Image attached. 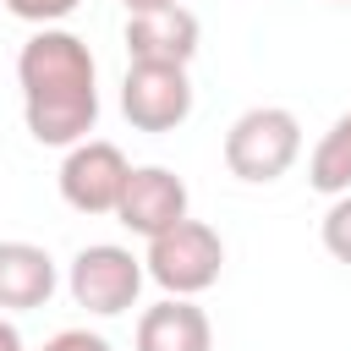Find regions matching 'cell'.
I'll return each mask as SVG.
<instances>
[{
    "instance_id": "6da1fadb",
    "label": "cell",
    "mask_w": 351,
    "mask_h": 351,
    "mask_svg": "<svg viewBox=\"0 0 351 351\" xmlns=\"http://www.w3.org/2000/svg\"><path fill=\"white\" fill-rule=\"evenodd\" d=\"M22 121L33 143L71 148L99 126V66L93 49L66 27H38L16 55Z\"/></svg>"
},
{
    "instance_id": "7a4b0ae2",
    "label": "cell",
    "mask_w": 351,
    "mask_h": 351,
    "mask_svg": "<svg viewBox=\"0 0 351 351\" xmlns=\"http://www.w3.org/2000/svg\"><path fill=\"white\" fill-rule=\"evenodd\" d=\"M302 159V121L285 104H252L225 132V170L247 186L280 181Z\"/></svg>"
},
{
    "instance_id": "3957f363",
    "label": "cell",
    "mask_w": 351,
    "mask_h": 351,
    "mask_svg": "<svg viewBox=\"0 0 351 351\" xmlns=\"http://www.w3.org/2000/svg\"><path fill=\"white\" fill-rule=\"evenodd\" d=\"M225 269V241L214 225L203 219H181L170 230H159L148 241V258H143V274L165 291V296H203Z\"/></svg>"
},
{
    "instance_id": "277c9868",
    "label": "cell",
    "mask_w": 351,
    "mask_h": 351,
    "mask_svg": "<svg viewBox=\"0 0 351 351\" xmlns=\"http://www.w3.org/2000/svg\"><path fill=\"white\" fill-rule=\"evenodd\" d=\"M143 258H132V247H115V241H93L71 258L66 269V291L82 313L93 318H115L126 307H137V291H143Z\"/></svg>"
},
{
    "instance_id": "5b68a950",
    "label": "cell",
    "mask_w": 351,
    "mask_h": 351,
    "mask_svg": "<svg viewBox=\"0 0 351 351\" xmlns=\"http://www.w3.org/2000/svg\"><path fill=\"white\" fill-rule=\"evenodd\" d=\"M126 176H132V165H126V154L115 143L82 137V143L66 148L55 181H60L66 208H77V214H115V203L126 192Z\"/></svg>"
},
{
    "instance_id": "8992f818",
    "label": "cell",
    "mask_w": 351,
    "mask_h": 351,
    "mask_svg": "<svg viewBox=\"0 0 351 351\" xmlns=\"http://www.w3.org/2000/svg\"><path fill=\"white\" fill-rule=\"evenodd\" d=\"M121 115L137 132H176L192 115L186 66H143V60H132L126 77H121Z\"/></svg>"
},
{
    "instance_id": "52a82bcc",
    "label": "cell",
    "mask_w": 351,
    "mask_h": 351,
    "mask_svg": "<svg viewBox=\"0 0 351 351\" xmlns=\"http://www.w3.org/2000/svg\"><path fill=\"white\" fill-rule=\"evenodd\" d=\"M186 203H192V192H186V181L176 170H165V165H132L126 192L115 203V219L126 230H137V236L154 241L159 230H170V225L186 219Z\"/></svg>"
},
{
    "instance_id": "ba28073f",
    "label": "cell",
    "mask_w": 351,
    "mask_h": 351,
    "mask_svg": "<svg viewBox=\"0 0 351 351\" xmlns=\"http://www.w3.org/2000/svg\"><path fill=\"white\" fill-rule=\"evenodd\" d=\"M197 16L186 5H154L126 16V55L143 66H192L197 55Z\"/></svg>"
},
{
    "instance_id": "9c48e42d",
    "label": "cell",
    "mask_w": 351,
    "mask_h": 351,
    "mask_svg": "<svg viewBox=\"0 0 351 351\" xmlns=\"http://www.w3.org/2000/svg\"><path fill=\"white\" fill-rule=\"evenodd\" d=\"M60 269L38 241H0V313H33L55 296Z\"/></svg>"
},
{
    "instance_id": "30bf717a",
    "label": "cell",
    "mask_w": 351,
    "mask_h": 351,
    "mask_svg": "<svg viewBox=\"0 0 351 351\" xmlns=\"http://www.w3.org/2000/svg\"><path fill=\"white\" fill-rule=\"evenodd\" d=\"M137 351H214V324L192 296H165L137 318Z\"/></svg>"
},
{
    "instance_id": "8fae6325",
    "label": "cell",
    "mask_w": 351,
    "mask_h": 351,
    "mask_svg": "<svg viewBox=\"0 0 351 351\" xmlns=\"http://www.w3.org/2000/svg\"><path fill=\"white\" fill-rule=\"evenodd\" d=\"M307 186L324 192V197L351 192V110L318 137V148H313V159H307Z\"/></svg>"
},
{
    "instance_id": "7c38bea8",
    "label": "cell",
    "mask_w": 351,
    "mask_h": 351,
    "mask_svg": "<svg viewBox=\"0 0 351 351\" xmlns=\"http://www.w3.org/2000/svg\"><path fill=\"white\" fill-rule=\"evenodd\" d=\"M318 236H324V252H329V258L351 263V192H340V197L324 208V225H318Z\"/></svg>"
},
{
    "instance_id": "4fadbf2b",
    "label": "cell",
    "mask_w": 351,
    "mask_h": 351,
    "mask_svg": "<svg viewBox=\"0 0 351 351\" xmlns=\"http://www.w3.org/2000/svg\"><path fill=\"white\" fill-rule=\"evenodd\" d=\"M82 0H5V11L16 22H33V27H60Z\"/></svg>"
},
{
    "instance_id": "5bb4252c",
    "label": "cell",
    "mask_w": 351,
    "mask_h": 351,
    "mask_svg": "<svg viewBox=\"0 0 351 351\" xmlns=\"http://www.w3.org/2000/svg\"><path fill=\"white\" fill-rule=\"evenodd\" d=\"M44 351H115V346L104 335H93V329H60V335L44 340Z\"/></svg>"
},
{
    "instance_id": "9a60e30c",
    "label": "cell",
    "mask_w": 351,
    "mask_h": 351,
    "mask_svg": "<svg viewBox=\"0 0 351 351\" xmlns=\"http://www.w3.org/2000/svg\"><path fill=\"white\" fill-rule=\"evenodd\" d=\"M0 351H27V346H22V329H16L11 318H0Z\"/></svg>"
},
{
    "instance_id": "2e32d148",
    "label": "cell",
    "mask_w": 351,
    "mask_h": 351,
    "mask_svg": "<svg viewBox=\"0 0 351 351\" xmlns=\"http://www.w3.org/2000/svg\"><path fill=\"white\" fill-rule=\"evenodd\" d=\"M121 5H126V16H132V11H154V5H181V0H121Z\"/></svg>"
},
{
    "instance_id": "e0dca14e",
    "label": "cell",
    "mask_w": 351,
    "mask_h": 351,
    "mask_svg": "<svg viewBox=\"0 0 351 351\" xmlns=\"http://www.w3.org/2000/svg\"><path fill=\"white\" fill-rule=\"evenodd\" d=\"M335 5H351V0H335Z\"/></svg>"
}]
</instances>
